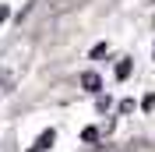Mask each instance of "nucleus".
Masks as SVG:
<instances>
[{
  "label": "nucleus",
  "instance_id": "obj_4",
  "mask_svg": "<svg viewBox=\"0 0 155 152\" xmlns=\"http://www.w3.org/2000/svg\"><path fill=\"white\" fill-rule=\"evenodd\" d=\"M130 74V60H120V64H116V78H127Z\"/></svg>",
  "mask_w": 155,
  "mask_h": 152
},
{
  "label": "nucleus",
  "instance_id": "obj_6",
  "mask_svg": "<svg viewBox=\"0 0 155 152\" xmlns=\"http://www.w3.org/2000/svg\"><path fill=\"white\" fill-rule=\"evenodd\" d=\"M4 18H7V7H0V21H4Z\"/></svg>",
  "mask_w": 155,
  "mask_h": 152
},
{
  "label": "nucleus",
  "instance_id": "obj_3",
  "mask_svg": "<svg viewBox=\"0 0 155 152\" xmlns=\"http://www.w3.org/2000/svg\"><path fill=\"white\" fill-rule=\"evenodd\" d=\"M109 106H113V99H109V95H99V99H95V110H99V113H106Z\"/></svg>",
  "mask_w": 155,
  "mask_h": 152
},
{
  "label": "nucleus",
  "instance_id": "obj_7",
  "mask_svg": "<svg viewBox=\"0 0 155 152\" xmlns=\"http://www.w3.org/2000/svg\"><path fill=\"white\" fill-rule=\"evenodd\" d=\"M152 21H155V18H152Z\"/></svg>",
  "mask_w": 155,
  "mask_h": 152
},
{
  "label": "nucleus",
  "instance_id": "obj_5",
  "mask_svg": "<svg viewBox=\"0 0 155 152\" xmlns=\"http://www.w3.org/2000/svg\"><path fill=\"white\" fill-rule=\"evenodd\" d=\"M92 57H95V60H99V57H109V46H106V43H99V46L92 50Z\"/></svg>",
  "mask_w": 155,
  "mask_h": 152
},
{
  "label": "nucleus",
  "instance_id": "obj_1",
  "mask_svg": "<svg viewBox=\"0 0 155 152\" xmlns=\"http://www.w3.org/2000/svg\"><path fill=\"white\" fill-rule=\"evenodd\" d=\"M46 145H53V131H42V134H39V142L32 145L28 152H42V149H46Z\"/></svg>",
  "mask_w": 155,
  "mask_h": 152
},
{
  "label": "nucleus",
  "instance_id": "obj_2",
  "mask_svg": "<svg viewBox=\"0 0 155 152\" xmlns=\"http://www.w3.org/2000/svg\"><path fill=\"white\" fill-rule=\"evenodd\" d=\"M81 85H85L88 92H99V74H92V71H88V74H81Z\"/></svg>",
  "mask_w": 155,
  "mask_h": 152
}]
</instances>
